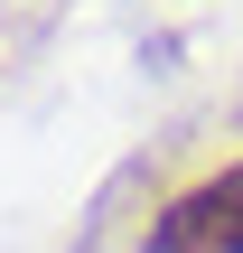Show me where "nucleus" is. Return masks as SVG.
Returning <instances> with one entry per match:
<instances>
[{
    "instance_id": "f257e3e1",
    "label": "nucleus",
    "mask_w": 243,
    "mask_h": 253,
    "mask_svg": "<svg viewBox=\"0 0 243 253\" xmlns=\"http://www.w3.org/2000/svg\"><path fill=\"white\" fill-rule=\"evenodd\" d=\"M140 253H243V160L206 169L197 188H178V197L150 216Z\"/></svg>"
}]
</instances>
